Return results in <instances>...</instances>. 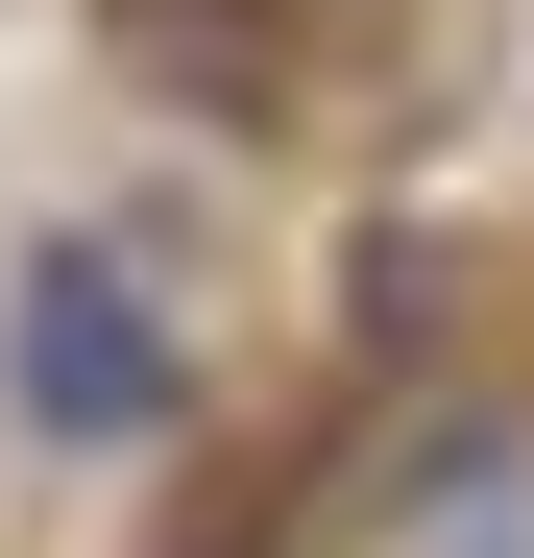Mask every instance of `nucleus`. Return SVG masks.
I'll list each match as a JSON object with an SVG mask.
<instances>
[{
  "label": "nucleus",
  "mask_w": 534,
  "mask_h": 558,
  "mask_svg": "<svg viewBox=\"0 0 534 558\" xmlns=\"http://www.w3.org/2000/svg\"><path fill=\"white\" fill-rule=\"evenodd\" d=\"M98 25H122V73H146V98H170V122H219V146L365 122L389 73H413V49H340L316 0H98ZM413 98H437V73H413Z\"/></svg>",
  "instance_id": "2"
},
{
  "label": "nucleus",
  "mask_w": 534,
  "mask_h": 558,
  "mask_svg": "<svg viewBox=\"0 0 534 558\" xmlns=\"http://www.w3.org/2000/svg\"><path fill=\"white\" fill-rule=\"evenodd\" d=\"M0 389H25L49 437H98V461L170 437V292H146L122 219H49L25 267H0Z\"/></svg>",
  "instance_id": "1"
}]
</instances>
